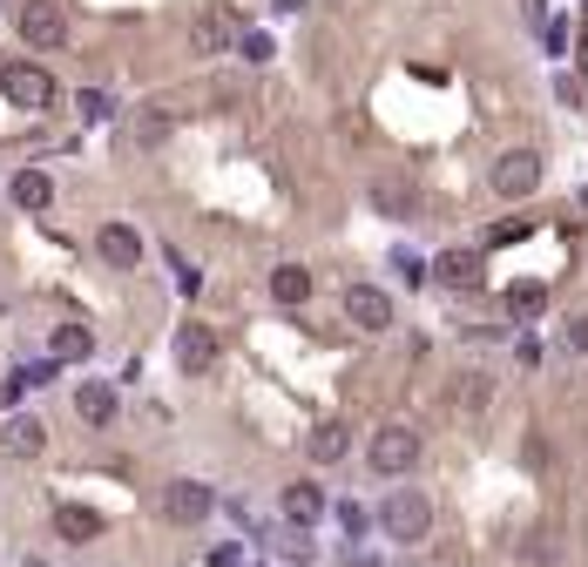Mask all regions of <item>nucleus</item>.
<instances>
[{
  "mask_svg": "<svg viewBox=\"0 0 588 567\" xmlns=\"http://www.w3.org/2000/svg\"><path fill=\"white\" fill-rule=\"evenodd\" d=\"M379 526H385V541H426L434 534V500L413 494V486H392V494L379 500Z\"/></svg>",
  "mask_w": 588,
  "mask_h": 567,
  "instance_id": "f257e3e1",
  "label": "nucleus"
},
{
  "mask_svg": "<svg viewBox=\"0 0 588 567\" xmlns=\"http://www.w3.org/2000/svg\"><path fill=\"white\" fill-rule=\"evenodd\" d=\"M366 460H372V473H379V479L413 473V466H419V432H413V426H379V432H372V445H366Z\"/></svg>",
  "mask_w": 588,
  "mask_h": 567,
  "instance_id": "f03ea898",
  "label": "nucleus"
},
{
  "mask_svg": "<svg viewBox=\"0 0 588 567\" xmlns=\"http://www.w3.org/2000/svg\"><path fill=\"white\" fill-rule=\"evenodd\" d=\"M487 183H494V196H507V202L534 196V189H541V155H534V149H507L494 170H487Z\"/></svg>",
  "mask_w": 588,
  "mask_h": 567,
  "instance_id": "7ed1b4c3",
  "label": "nucleus"
},
{
  "mask_svg": "<svg viewBox=\"0 0 588 567\" xmlns=\"http://www.w3.org/2000/svg\"><path fill=\"white\" fill-rule=\"evenodd\" d=\"M0 95L14 108H55V74L34 61H14V68H0Z\"/></svg>",
  "mask_w": 588,
  "mask_h": 567,
  "instance_id": "20e7f679",
  "label": "nucleus"
},
{
  "mask_svg": "<svg viewBox=\"0 0 588 567\" xmlns=\"http://www.w3.org/2000/svg\"><path fill=\"white\" fill-rule=\"evenodd\" d=\"M21 40H27V48H61V40H68L61 0H27V8H21Z\"/></svg>",
  "mask_w": 588,
  "mask_h": 567,
  "instance_id": "39448f33",
  "label": "nucleus"
},
{
  "mask_svg": "<svg viewBox=\"0 0 588 567\" xmlns=\"http://www.w3.org/2000/svg\"><path fill=\"white\" fill-rule=\"evenodd\" d=\"M210 507H217V494H210L204 479H170V486H163V513H170L176 526L210 520Z\"/></svg>",
  "mask_w": 588,
  "mask_h": 567,
  "instance_id": "423d86ee",
  "label": "nucleus"
},
{
  "mask_svg": "<svg viewBox=\"0 0 588 567\" xmlns=\"http://www.w3.org/2000/svg\"><path fill=\"white\" fill-rule=\"evenodd\" d=\"M345 317L359 324V332H385V324H392V298L379 291V284H351V291H345Z\"/></svg>",
  "mask_w": 588,
  "mask_h": 567,
  "instance_id": "0eeeda50",
  "label": "nucleus"
},
{
  "mask_svg": "<svg viewBox=\"0 0 588 567\" xmlns=\"http://www.w3.org/2000/svg\"><path fill=\"white\" fill-rule=\"evenodd\" d=\"M230 40H238V14H223V8H204L189 21V48L196 55H223Z\"/></svg>",
  "mask_w": 588,
  "mask_h": 567,
  "instance_id": "6e6552de",
  "label": "nucleus"
},
{
  "mask_svg": "<svg viewBox=\"0 0 588 567\" xmlns=\"http://www.w3.org/2000/svg\"><path fill=\"white\" fill-rule=\"evenodd\" d=\"M95 251H102L108 270H136V264H142V236H136L129 223H102V230H95Z\"/></svg>",
  "mask_w": 588,
  "mask_h": 567,
  "instance_id": "1a4fd4ad",
  "label": "nucleus"
},
{
  "mask_svg": "<svg viewBox=\"0 0 588 567\" xmlns=\"http://www.w3.org/2000/svg\"><path fill=\"white\" fill-rule=\"evenodd\" d=\"M176 364L189 379H204L210 364H217V338H210V324H183L176 332Z\"/></svg>",
  "mask_w": 588,
  "mask_h": 567,
  "instance_id": "9d476101",
  "label": "nucleus"
},
{
  "mask_svg": "<svg viewBox=\"0 0 588 567\" xmlns=\"http://www.w3.org/2000/svg\"><path fill=\"white\" fill-rule=\"evenodd\" d=\"M285 520H291V526H319V520H325V494H319L311 479L285 486Z\"/></svg>",
  "mask_w": 588,
  "mask_h": 567,
  "instance_id": "9b49d317",
  "label": "nucleus"
},
{
  "mask_svg": "<svg viewBox=\"0 0 588 567\" xmlns=\"http://www.w3.org/2000/svg\"><path fill=\"white\" fill-rule=\"evenodd\" d=\"M270 298H278L285 311H298L311 298V270L304 264H278V270H270Z\"/></svg>",
  "mask_w": 588,
  "mask_h": 567,
  "instance_id": "f8f14e48",
  "label": "nucleus"
},
{
  "mask_svg": "<svg viewBox=\"0 0 588 567\" xmlns=\"http://www.w3.org/2000/svg\"><path fill=\"white\" fill-rule=\"evenodd\" d=\"M95 358V332L89 324H61L55 332V364H89Z\"/></svg>",
  "mask_w": 588,
  "mask_h": 567,
  "instance_id": "ddd939ff",
  "label": "nucleus"
},
{
  "mask_svg": "<svg viewBox=\"0 0 588 567\" xmlns=\"http://www.w3.org/2000/svg\"><path fill=\"white\" fill-rule=\"evenodd\" d=\"M434 270H440V284H453V291H474L481 284V251H447Z\"/></svg>",
  "mask_w": 588,
  "mask_h": 567,
  "instance_id": "4468645a",
  "label": "nucleus"
},
{
  "mask_svg": "<svg viewBox=\"0 0 588 567\" xmlns=\"http://www.w3.org/2000/svg\"><path fill=\"white\" fill-rule=\"evenodd\" d=\"M74 413H82L89 426H108L115 419V392L102 379H82V392H74Z\"/></svg>",
  "mask_w": 588,
  "mask_h": 567,
  "instance_id": "2eb2a0df",
  "label": "nucleus"
},
{
  "mask_svg": "<svg viewBox=\"0 0 588 567\" xmlns=\"http://www.w3.org/2000/svg\"><path fill=\"white\" fill-rule=\"evenodd\" d=\"M55 526H61V541H95V534H102V513L68 500V507H55Z\"/></svg>",
  "mask_w": 588,
  "mask_h": 567,
  "instance_id": "dca6fc26",
  "label": "nucleus"
},
{
  "mask_svg": "<svg viewBox=\"0 0 588 567\" xmlns=\"http://www.w3.org/2000/svg\"><path fill=\"white\" fill-rule=\"evenodd\" d=\"M42 445H48V426H42V419H14V426H8V453H14V460H34Z\"/></svg>",
  "mask_w": 588,
  "mask_h": 567,
  "instance_id": "f3484780",
  "label": "nucleus"
},
{
  "mask_svg": "<svg viewBox=\"0 0 588 567\" xmlns=\"http://www.w3.org/2000/svg\"><path fill=\"white\" fill-rule=\"evenodd\" d=\"M48 196H55V183L42 170H21L14 176V202H21V210H48Z\"/></svg>",
  "mask_w": 588,
  "mask_h": 567,
  "instance_id": "a211bd4d",
  "label": "nucleus"
},
{
  "mask_svg": "<svg viewBox=\"0 0 588 567\" xmlns=\"http://www.w3.org/2000/svg\"><path fill=\"white\" fill-rule=\"evenodd\" d=\"M311 460H319V466L345 460V426H338V419H325L319 432H311Z\"/></svg>",
  "mask_w": 588,
  "mask_h": 567,
  "instance_id": "6ab92c4d",
  "label": "nucleus"
},
{
  "mask_svg": "<svg viewBox=\"0 0 588 567\" xmlns=\"http://www.w3.org/2000/svg\"><path fill=\"white\" fill-rule=\"evenodd\" d=\"M541 304H547L541 284H515V291H507V311H515L521 324H528V317H541Z\"/></svg>",
  "mask_w": 588,
  "mask_h": 567,
  "instance_id": "aec40b11",
  "label": "nucleus"
},
{
  "mask_svg": "<svg viewBox=\"0 0 588 567\" xmlns=\"http://www.w3.org/2000/svg\"><path fill=\"white\" fill-rule=\"evenodd\" d=\"M170 270H176V291H183V298H196V291H204V270H196L189 257H176V251H170Z\"/></svg>",
  "mask_w": 588,
  "mask_h": 567,
  "instance_id": "412c9836",
  "label": "nucleus"
},
{
  "mask_svg": "<svg viewBox=\"0 0 588 567\" xmlns=\"http://www.w3.org/2000/svg\"><path fill=\"white\" fill-rule=\"evenodd\" d=\"M163 136H170V115H163V108H149V115L136 121V142H163Z\"/></svg>",
  "mask_w": 588,
  "mask_h": 567,
  "instance_id": "4be33fe9",
  "label": "nucleus"
},
{
  "mask_svg": "<svg viewBox=\"0 0 588 567\" xmlns=\"http://www.w3.org/2000/svg\"><path fill=\"white\" fill-rule=\"evenodd\" d=\"M238 55H244V61H270L278 48H270V34H238Z\"/></svg>",
  "mask_w": 588,
  "mask_h": 567,
  "instance_id": "5701e85b",
  "label": "nucleus"
},
{
  "mask_svg": "<svg viewBox=\"0 0 588 567\" xmlns=\"http://www.w3.org/2000/svg\"><path fill=\"white\" fill-rule=\"evenodd\" d=\"M82 115H89V121H108V115H115V102H108L102 89H89V95H82Z\"/></svg>",
  "mask_w": 588,
  "mask_h": 567,
  "instance_id": "b1692460",
  "label": "nucleus"
},
{
  "mask_svg": "<svg viewBox=\"0 0 588 567\" xmlns=\"http://www.w3.org/2000/svg\"><path fill=\"white\" fill-rule=\"evenodd\" d=\"M338 526H345L351 541H359V534H366V507H351V500H345V507H338Z\"/></svg>",
  "mask_w": 588,
  "mask_h": 567,
  "instance_id": "393cba45",
  "label": "nucleus"
},
{
  "mask_svg": "<svg viewBox=\"0 0 588 567\" xmlns=\"http://www.w3.org/2000/svg\"><path fill=\"white\" fill-rule=\"evenodd\" d=\"M210 567H251V554H244V547H217Z\"/></svg>",
  "mask_w": 588,
  "mask_h": 567,
  "instance_id": "a878e982",
  "label": "nucleus"
},
{
  "mask_svg": "<svg viewBox=\"0 0 588 567\" xmlns=\"http://www.w3.org/2000/svg\"><path fill=\"white\" fill-rule=\"evenodd\" d=\"M568 345H575V351H581V358H588V311H581V317H575V324H568Z\"/></svg>",
  "mask_w": 588,
  "mask_h": 567,
  "instance_id": "bb28decb",
  "label": "nucleus"
}]
</instances>
